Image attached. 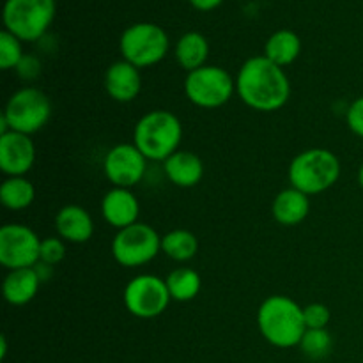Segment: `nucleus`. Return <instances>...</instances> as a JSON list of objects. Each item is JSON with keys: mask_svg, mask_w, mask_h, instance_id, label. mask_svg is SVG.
I'll return each instance as SVG.
<instances>
[{"mask_svg": "<svg viewBox=\"0 0 363 363\" xmlns=\"http://www.w3.org/2000/svg\"><path fill=\"white\" fill-rule=\"evenodd\" d=\"M241 101L255 112H277L291 98V82L284 67L264 55L245 60L236 77Z\"/></svg>", "mask_w": 363, "mask_h": 363, "instance_id": "obj_1", "label": "nucleus"}, {"mask_svg": "<svg viewBox=\"0 0 363 363\" xmlns=\"http://www.w3.org/2000/svg\"><path fill=\"white\" fill-rule=\"evenodd\" d=\"M257 325L266 342L280 350L300 346L307 332L303 307L282 294H273L262 301L257 311Z\"/></svg>", "mask_w": 363, "mask_h": 363, "instance_id": "obj_2", "label": "nucleus"}, {"mask_svg": "<svg viewBox=\"0 0 363 363\" xmlns=\"http://www.w3.org/2000/svg\"><path fill=\"white\" fill-rule=\"evenodd\" d=\"M183 140V124L169 110H151L137 121L133 144L147 162H165L179 151Z\"/></svg>", "mask_w": 363, "mask_h": 363, "instance_id": "obj_3", "label": "nucleus"}, {"mask_svg": "<svg viewBox=\"0 0 363 363\" xmlns=\"http://www.w3.org/2000/svg\"><path fill=\"white\" fill-rule=\"evenodd\" d=\"M340 177V160L323 147L307 149L289 165V183L308 197L330 190Z\"/></svg>", "mask_w": 363, "mask_h": 363, "instance_id": "obj_4", "label": "nucleus"}, {"mask_svg": "<svg viewBox=\"0 0 363 363\" xmlns=\"http://www.w3.org/2000/svg\"><path fill=\"white\" fill-rule=\"evenodd\" d=\"M50 117H52V103L41 89H18L7 99V105L0 117V135L7 131L34 135L46 126Z\"/></svg>", "mask_w": 363, "mask_h": 363, "instance_id": "obj_5", "label": "nucleus"}, {"mask_svg": "<svg viewBox=\"0 0 363 363\" xmlns=\"http://www.w3.org/2000/svg\"><path fill=\"white\" fill-rule=\"evenodd\" d=\"M57 13L55 0H6L4 27L20 41H38Z\"/></svg>", "mask_w": 363, "mask_h": 363, "instance_id": "obj_6", "label": "nucleus"}, {"mask_svg": "<svg viewBox=\"0 0 363 363\" xmlns=\"http://www.w3.org/2000/svg\"><path fill=\"white\" fill-rule=\"evenodd\" d=\"M169 35L160 25L135 23L123 32L119 41L123 60L133 64L138 69L162 62L169 53Z\"/></svg>", "mask_w": 363, "mask_h": 363, "instance_id": "obj_7", "label": "nucleus"}, {"mask_svg": "<svg viewBox=\"0 0 363 363\" xmlns=\"http://www.w3.org/2000/svg\"><path fill=\"white\" fill-rule=\"evenodd\" d=\"M236 92V78L220 66H202L186 74L184 94L199 108H220Z\"/></svg>", "mask_w": 363, "mask_h": 363, "instance_id": "obj_8", "label": "nucleus"}, {"mask_svg": "<svg viewBox=\"0 0 363 363\" xmlns=\"http://www.w3.org/2000/svg\"><path fill=\"white\" fill-rule=\"evenodd\" d=\"M162 250V236L144 222H137L126 229L117 230L112 241V255L124 268H138L149 264Z\"/></svg>", "mask_w": 363, "mask_h": 363, "instance_id": "obj_9", "label": "nucleus"}, {"mask_svg": "<svg viewBox=\"0 0 363 363\" xmlns=\"http://www.w3.org/2000/svg\"><path fill=\"white\" fill-rule=\"evenodd\" d=\"M124 307L131 315L140 319H152L162 315L170 303L167 282L156 275H137L128 282L123 293Z\"/></svg>", "mask_w": 363, "mask_h": 363, "instance_id": "obj_10", "label": "nucleus"}, {"mask_svg": "<svg viewBox=\"0 0 363 363\" xmlns=\"http://www.w3.org/2000/svg\"><path fill=\"white\" fill-rule=\"evenodd\" d=\"M41 238L23 223H7L0 229V264L9 272L34 268L39 262Z\"/></svg>", "mask_w": 363, "mask_h": 363, "instance_id": "obj_11", "label": "nucleus"}, {"mask_svg": "<svg viewBox=\"0 0 363 363\" xmlns=\"http://www.w3.org/2000/svg\"><path fill=\"white\" fill-rule=\"evenodd\" d=\"M147 158L135 144H117L106 152L103 170L106 179L117 188H133L144 177Z\"/></svg>", "mask_w": 363, "mask_h": 363, "instance_id": "obj_12", "label": "nucleus"}, {"mask_svg": "<svg viewBox=\"0 0 363 363\" xmlns=\"http://www.w3.org/2000/svg\"><path fill=\"white\" fill-rule=\"evenodd\" d=\"M35 163V145L30 135L7 131L0 135V169L7 177H23Z\"/></svg>", "mask_w": 363, "mask_h": 363, "instance_id": "obj_13", "label": "nucleus"}, {"mask_svg": "<svg viewBox=\"0 0 363 363\" xmlns=\"http://www.w3.org/2000/svg\"><path fill=\"white\" fill-rule=\"evenodd\" d=\"M101 215L108 225L121 230L138 222L140 204L131 188L112 186L101 201Z\"/></svg>", "mask_w": 363, "mask_h": 363, "instance_id": "obj_14", "label": "nucleus"}, {"mask_svg": "<svg viewBox=\"0 0 363 363\" xmlns=\"http://www.w3.org/2000/svg\"><path fill=\"white\" fill-rule=\"evenodd\" d=\"M106 94L119 103H130L138 98L142 91L140 69L126 60L110 64L105 73Z\"/></svg>", "mask_w": 363, "mask_h": 363, "instance_id": "obj_15", "label": "nucleus"}, {"mask_svg": "<svg viewBox=\"0 0 363 363\" xmlns=\"http://www.w3.org/2000/svg\"><path fill=\"white\" fill-rule=\"evenodd\" d=\"M55 229L59 238L66 243H87L94 234V220L91 213L77 204H67L60 208L55 216Z\"/></svg>", "mask_w": 363, "mask_h": 363, "instance_id": "obj_16", "label": "nucleus"}, {"mask_svg": "<svg viewBox=\"0 0 363 363\" xmlns=\"http://www.w3.org/2000/svg\"><path fill=\"white\" fill-rule=\"evenodd\" d=\"M163 170L172 184L179 188H194L204 177V163L195 152L177 151L163 162Z\"/></svg>", "mask_w": 363, "mask_h": 363, "instance_id": "obj_17", "label": "nucleus"}, {"mask_svg": "<svg viewBox=\"0 0 363 363\" xmlns=\"http://www.w3.org/2000/svg\"><path fill=\"white\" fill-rule=\"evenodd\" d=\"M311 213V197L296 188L279 191L273 201V218L284 227L300 225Z\"/></svg>", "mask_w": 363, "mask_h": 363, "instance_id": "obj_18", "label": "nucleus"}, {"mask_svg": "<svg viewBox=\"0 0 363 363\" xmlns=\"http://www.w3.org/2000/svg\"><path fill=\"white\" fill-rule=\"evenodd\" d=\"M38 272L34 268H21L13 269L6 275L2 284L4 298L13 307H21L32 301L38 294L39 286H41Z\"/></svg>", "mask_w": 363, "mask_h": 363, "instance_id": "obj_19", "label": "nucleus"}, {"mask_svg": "<svg viewBox=\"0 0 363 363\" xmlns=\"http://www.w3.org/2000/svg\"><path fill=\"white\" fill-rule=\"evenodd\" d=\"M300 35L293 30H287V28L277 30L275 34L269 35V39L264 45V57H268L272 62H275L280 67L291 66L300 57Z\"/></svg>", "mask_w": 363, "mask_h": 363, "instance_id": "obj_20", "label": "nucleus"}, {"mask_svg": "<svg viewBox=\"0 0 363 363\" xmlns=\"http://www.w3.org/2000/svg\"><path fill=\"white\" fill-rule=\"evenodd\" d=\"M209 57V43L201 32H186L176 45V60L184 71L199 69L206 66Z\"/></svg>", "mask_w": 363, "mask_h": 363, "instance_id": "obj_21", "label": "nucleus"}, {"mask_svg": "<svg viewBox=\"0 0 363 363\" xmlns=\"http://www.w3.org/2000/svg\"><path fill=\"white\" fill-rule=\"evenodd\" d=\"M35 201V188L27 177H7L0 186V202L9 211H23Z\"/></svg>", "mask_w": 363, "mask_h": 363, "instance_id": "obj_22", "label": "nucleus"}, {"mask_svg": "<svg viewBox=\"0 0 363 363\" xmlns=\"http://www.w3.org/2000/svg\"><path fill=\"white\" fill-rule=\"evenodd\" d=\"M162 252L176 262H188L197 255L199 240L186 229H174L162 236Z\"/></svg>", "mask_w": 363, "mask_h": 363, "instance_id": "obj_23", "label": "nucleus"}, {"mask_svg": "<svg viewBox=\"0 0 363 363\" xmlns=\"http://www.w3.org/2000/svg\"><path fill=\"white\" fill-rule=\"evenodd\" d=\"M167 287H169L170 298L176 301H191L201 293L202 280L195 269L191 268H177L165 279Z\"/></svg>", "mask_w": 363, "mask_h": 363, "instance_id": "obj_24", "label": "nucleus"}, {"mask_svg": "<svg viewBox=\"0 0 363 363\" xmlns=\"http://www.w3.org/2000/svg\"><path fill=\"white\" fill-rule=\"evenodd\" d=\"M332 335H330V332L326 328L307 330L300 342V347L305 357L312 358V360H321V358L328 357L330 351H332Z\"/></svg>", "mask_w": 363, "mask_h": 363, "instance_id": "obj_25", "label": "nucleus"}, {"mask_svg": "<svg viewBox=\"0 0 363 363\" xmlns=\"http://www.w3.org/2000/svg\"><path fill=\"white\" fill-rule=\"evenodd\" d=\"M21 43L23 41H20L16 35L7 32L6 28L0 32V67L4 71L16 69L21 60H23L25 55Z\"/></svg>", "mask_w": 363, "mask_h": 363, "instance_id": "obj_26", "label": "nucleus"}, {"mask_svg": "<svg viewBox=\"0 0 363 363\" xmlns=\"http://www.w3.org/2000/svg\"><path fill=\"white\" fill-rule=\"evenodd\" d=\"M66 257V241L59 236H50L41 241V250H39V262L57 266Z\"/></svg>", "mask_w": 363, "mask_h": 363, "instance_id": "obj_27", "label": "nucleus"}, {"mask_svg": "<svg viewBox=\"0 0 363 363\" xmlns=\"http://www.w3.org/2000/svg\"><path fill=\"white\" fill-rule=\"evenodd\" d=\"M303 319L307 330H323L330 323V308L323 303H311L303 307Z\"/></svg>", "mask_w": 363, "mask_h": 363, "instance_id": "obj_28", "label": "nucleus"}, {"mask_svg": "<svg viewBox=\"0 0 363 363\" xmlns=\"http://www.w3.org/2000/svg\"><path fill=\"white\" fill-rule=\"evenodd\" d=\"M346 123L354 135L363 138V96L354 99L346 113Z\"/></svg>", "mask_w": 363, "mask_h": 363, "instance_id": "obj_29", "label": "nucleus"}, {"mask_svg": "<svg viewBox=\"0 0 363 363\" xmlns=\"http://www.w3.org/2000/svg\"><path fill=\"white\" fill-rule=\"evenodd\" d=\"M16 71L21 78H25V80H34V78L41 73V64H39V60L35 59V57L25 55L23 60L20 62V66L16 67Z\"/></svg>", "mask_w": 363, "mask_h": 363, "instance_id": "obj_30", "label": "nucleus"}, {"mask_svg": "<svg viewBox=\"0 0 363 363\" xmlns=\"http://www.w3.org/2000/svg\"><path fill=\"white\" fill-rule=\"evenodd\" d=\"M223 0H190L191 6L197 11H213L222 4Z\"/></svg>", "mask_w": 363, "mask_h": 363, "instance_id": "obj_31", "label": "nucleus"}, {"mask_svg": "<svg viewBox=\"0 0 363 363\" xmlns=\"http://www.w3.org/2000/svg\"><path fill=\"white\" fill-rule=\"evenodd\" d=\"M358 183H360V186L363 188V163L360 165V170H358Z\"/></svg>", "mask_w": 363, "mask_h": 363, "instance_id": "obj_32", "label": "nucleus"}]
</instances>
